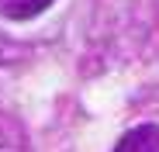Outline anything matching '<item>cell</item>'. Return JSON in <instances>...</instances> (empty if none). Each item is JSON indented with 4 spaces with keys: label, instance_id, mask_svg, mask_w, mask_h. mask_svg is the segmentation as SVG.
<instances>
[{
    "label": "cell",
    "instance_id": "obj_1",
    "mask_svg": "<svg viewBox=\"0 0 159 152\" xmlns=\"http://www.w3.org/2000/svg\"><path fill=\"white\" fill-rule=\"evenodd\" d=\"M114 152H159V124H139V128H128Z\"/></svg>",
    "mask_w": 159,
    "mask_h": 152
},
{
    "label": "cell",
    "instance_id": "obj_2",
    "mask_svg": "<svg viewBox=\"0 0 159 152\" xmlns=\"http://www.w3.org/2000/svg\"><path fill=\"white\" fill-rule=\"evenodd\" d=\"M52 7V0H0V14L7 21H31Z\"/></svg>",
    "mask_w": 159,
    "mask_h": 152
}]
</instances>
